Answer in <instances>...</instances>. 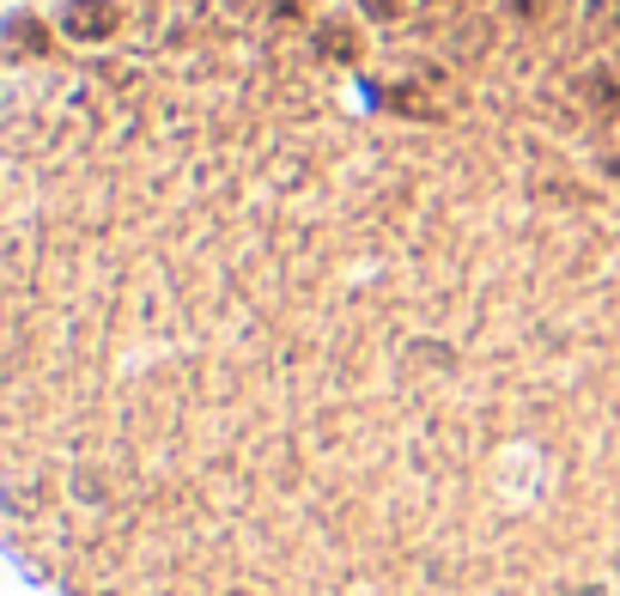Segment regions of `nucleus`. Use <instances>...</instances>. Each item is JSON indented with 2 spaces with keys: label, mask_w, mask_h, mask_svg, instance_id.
<instances>
[{
  "label": "nucleus",
  "mask_w": 620,
  "mask_h": 596,
  "mask_svg": "<svg viewBox=\"0 0 620 596\" xmlns=\"http://www.w3.org/2000/svg\"><path fill=\"white\" fill-rule=\"evenodd\" d=\"M110 31H116L110 0H61V37H73V43H103Z\"/></svg>",
  "instance_id": "f257e3e1"
},
{
  "label": "nucleus",
  "mask_w": 620,
  "mask_h": 596,
  "mask_svg": "<svg viewBox=\"0 0 620 596\" xmlns=\"http://www.w3.org/2000/svg\"><path fill=\"white\" fill-rule=\"evenodd\" d=\"M578 98H584V110H597V116H620V68H584Z\"/></svg>",
  "instance_id": "f03ea898"
},
{
  "label": "nucleus",
  "mask_w": 620,
  "mask_h": 596,
  "mask_svg": "<svg viewBox=\"0 0 620 596\" xmlns=\"http://www.w3.org/2000/svg\"><path fill=\"white\" fill-rule=\"evenodd\" d=\"M383 103H390L396 116H413V122H432V116H438V98L426 92V86H413V80L383 86Z\"/></svg>",
  "instance_id": "7ed1b4c3"
},
{
  "label": "nucleus",
  "mask_w": 620,
  "mask_h": 596,
  "mask_svg": "<svg viewBox=\"0 0 620 596\" xmlns=\"http://www.w3.org/2000/svg\"><path fill=\"white\" fill-rule=\"evenodd\" d=\"M317 49H322L329 61H353V56H359V31H353L347 19H322V24H317Z\"/></svg>",
  "instance_id": "20e7f679"
},
{
  "label": "nucleus",
  "mask_w": 620,
  "mask_h": 596,
  "mask_svg": "<svg viewBox=\"0 0 620 596\" xmlns=\"http://www.w3.org/2000/svg\"><path fill=\"white\" fill-rule=\"evenodd\" d=\"M366 7V19H378V24H396L408 12V0H359Z\"/></svg>",
  "instance_id": "39448f33"
},
{
  "label": "nucleus",
  "mask_w": 620,
  "mask_h": 596,
  "mask_svg": "<svg viewBox=\"0 0 620 596\" xmlns=\"http://www.w3.org/2000/svg\"><path fill=\"white\" fill-rule=\"evenodd\" d=\"M506 12H511V19H541L548 0H506Z\"/></svg>",
  "instance_id": "423d86ee"
},
{
  "label": "nucleus",
  "mask_w": 620,
  "mask_h": 596,
  "mask_svg": "<svg viewBox=\"0 0 620 596\" xmlns=\"http://www.w3.org/2000/svg\"><path fill=\"white\" fill-rule=\"evenodd\" d=\"M614 24H620V0H614Z\"/></svg>",
  "instance_id": "0eeeda50"
},
{
  "label": "nucleus",
  "mask_w": 620,
  "mask_h": 596,
  "mask_svg": "<svg viewBox=\"0 0 620 596\" xmlns=\"http://www.w3.org/2000/svg\"><path fill=\"white\" fill-rule=\"evenodd\" d=\"M426 7H438V0H426Z\"/></svg>",
  "instance_id": "6e6552de"
}]
</instances>
